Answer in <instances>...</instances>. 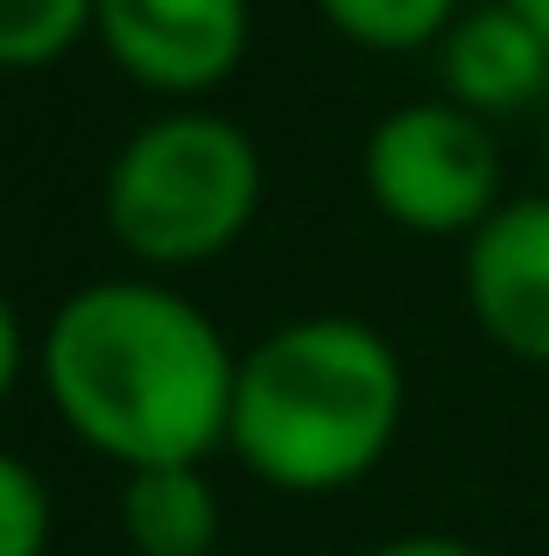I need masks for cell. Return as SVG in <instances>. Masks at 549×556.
<instances>
[{"instance_id": "cell-14", "label": "cell", "mask_w": 549, "mask_h": 556, "mask_svg": "<svg viewBox=\"0 0 549 556\" xmlns=\"http://www.w3.org/2000/svg\"><path fill=\"white\" fill-rule=\"evenodd\" d=\"M508 8H514V14H522V22L549 42V0H508Z\"/></svg>"}, {"instance_id": "cell-3", "label": "cell", "mask_w": 549, "mask_h": 556, "mask_svg": "<svg viewBox=\"0 0 549 556\" xmlns=\"http://www.w3.org/2000/svg\"><path fill=\"white\" fill-rule=\"evenodd\" d=\"M261 212V149L226 113H163L106 169V226L149 268L226 254Z\"/></svg>"}, {"instance_id": "cell-5", "label": "cell", "mask_w": 549, "mask_h": 556, "mask_svg": "<svg viewBox=\"0 0 549 556\" xmlns=\"http://www.w3.org/2000/svg\"><path fill=\"white\" fill-rule=\"evenodd\" d=\"M92 36L135 85L197 99L240 71L254 0H92Z\"/></svg>"}, {"instance_id": "cell-6", "label": "cell", "mask_w": 549, "mask_h": 556, "mask_svg": "<svg viewBox=\"0 0 549 556\" xmlns=\"http://www.w3.org/2000/svg\"><path fill=\"white\" fill-rule=\"evenodd\" d=\"M465 303L508 359L549 367V190L500 204L465 240Z\"/></svg>"}, {"instance_id": "cell-11", "label": "cell", "mask_w": 549, "mask_h": 556, "mask_svg": "<svg viewBox=\"0 0 549 556\" xmlns=\"http://www.w3.org/2000/svg\"><path fill=\"white\" fill-rule=\"evenodd\" d=\"M50 549V493L14 451H0V556H42Z\"/></svg>"}, {"instance_id": "cell-9", "label": "cell", "mask_w": 549, "mask_h": 556, "mask_svg": "<svg viewBox=\"0 0 549 556\" xmlns=\"http://www.w3.org/2000/svg\"><path fill=\"white\" fill-rule=\"evenodd\" d=\"M317 8L359 50H423L458 22V0H317Z\"/></svg>"}, {"instance_id": "cell-7", "label": "cell", "mask_w": 549, "mask_h": 556, "mask_svg": "<svg viewBox=\"0 0 549 556\" xmlns=\"http://www.w3.org/2000/svg\"><path fill=\"white\" fill-rule=\"evenodd\" d=\"M437 71H444V99L465 106L472 121L480 113H514L528 99H542L549 42L508 0H494V8H472L451 22V36L437 42Z\"/></svg>"}, {"instance_id": "cell-12", "label": "cell", "mask_w": 549, "mask_h": 556, "mask_svg": "<svg viewBox=\"0 0 549 556\" xmlns=\"http://www.w3.org/2000/svg\"><path fill=\"white\" fill-rule=\"evenodd\" d=\"M22 317H14V303L0 296V402L14 394V380H22Z\"/></svg>"}, {"instance_id": "cell-2", "label": "cell", "mask_w": 549, "mask_h": 556, "mask_svg": "<svg viewBox=\"0 0 549 556\" xmlns=\"http://www.w3.org/2000/svg\"><path fill=\"white\" fill-rule=\"evenodd\" d=\"M401 408V353L367 317H296L247 345L226 444L274 493H339L387 458Z\"/></svg>"}, {"instance_id": "cell-10", "label": "cell", "mask_w": 549, "mask_h": 556, "mask_svg": "<svg viewBox=\"0 0 549 556\" xmlns=\"http://www.w3.org/2000/svg\"><path fill=\"white\" fill-rule=\"evenodd\" d=\"M92 28V0H0V71H42Z\"/></svg>"}, {"instance_id": "cell-8", "label": "cell", "mask_w": 549, "mask_h": 556, "mask_svg": "<svg viewBox=\"0 0 549 556\" xmlns=\"http://www.w3.org/2000/svg\"><path fill=\"white\" fill-rule=\"evenodd\" d=\"M120 529L141 556H205L219 543V493H212V479L197 472V465L127 472Z\"/></svg>"}, {"instance_id": "cell-4", "label": "cell", "mask_w": 549, "mask_h": 556, "mask_svg": "<svg viewBox=\"0 0 549 556\" xmlns=\"http://www.w3.org/2000/svg\"><path fill=\"white\" fill-rule=\"evenodd\" d=\"M367 198L401 232H480L500 212V149L486 121H472L451 99L395 106L367 135Z\"/></svg>"}, {"instance_id": "cell-1", "label": "cell", "mask_w": 549, "mask_h": 556, "mask_svg": "<svg viewBox=\"0 0 549 556\" xmlns=\"http://www.w3.org/2000/svg\"><path fill=\"white\" fill-rule=\"evenodd\" d=\"M42 388L92 451L127 472H155L226 444L240 359L177 289L92 282L42 331Z\"/></svg>"}, {"instance_id": "cell-13", "label": "cell", "mask_w": 549, "mask_h": 556, "mask_svg": "<svg viewBox=\"0 0 549 556\" xmlns=\"http://www.w3.org/2000/svg\"><path fill=\"white\" fill-rule=\"evenodd\" d=\"M367 556H486V549L458 543V535H395V543H381V549H367Z\"/></svg>"}]
</instances>
